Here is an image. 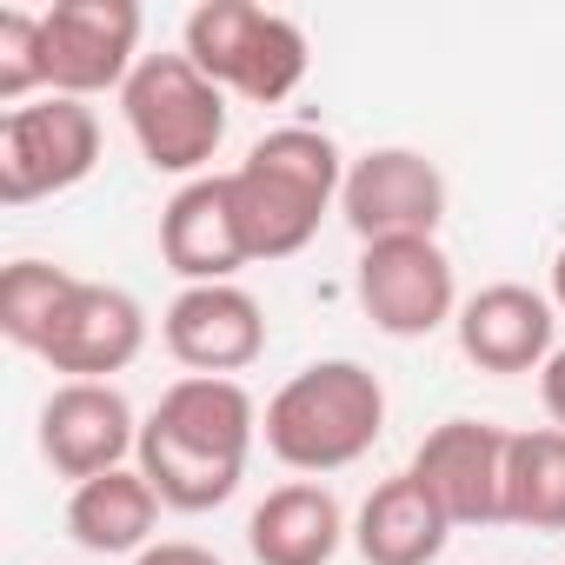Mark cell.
<instances>
[{
    "mask_svg": "<svg viewBox=\"0 0 565 565\" xmlns=\"http://www.w3.org/2000/svg\"><path fill=\"white\" fill-rule=\"evenodd\" d=\"M386 433V386L360 360H313L279 386L259 413V439L294 472H347Z\"/></svg>",
    "mask_w": 565,
    "mask_h": 565,
    "instance_id": "obj_3",
    "label": "cell"
},
{
    "mask_svg": "<svg viewBox=\"0 0 565 565\" xmlns=\"http://www.w3.org/2000/svg\"><path fill=\"white\" fill-rule=\"evenodd\" d=\"M340 220L360 233V246L413 239V233L439 239V220H446V173H439V160H426L419 147H373V153L347 160Z\"/></svg>",
    "mask_w": 565,
    "mask_h": 565,
    "instance_id": "obj_8",
    "label": "cell"
},
{
    "mask_svg": "<svg viewBox=\"0 0 565 565\" xmlns=\"http://www.w3.org/2000/svg\"><path fill=\"white\" fill-rule=\"evenodd\" d=\"M160 259L186 279V287H226L239 266H253L226 173L186 180V186L160 206Z\"/></svg>",
    "mask_w": 565,
    "mask_h": 565,
    "instance_id": "obj_14",
    "label": "cell"
},
{
    "mask_svg": "<svg viewBox=\"0 0 565 565\" xmlns=\"http://www.w3.org/2000/svg\"><path fill=\"white\" fill-rule=\"evenodd\" d=\"M353 294L366 307V320L386 340H426L446 320H459V279L439 239H373L360 246V273Z\"/></svg>",
    "mask_w": 565,
    "mask_h": 565,
    "instance_id": "obj_7",
    "label": "cell"
},
{
    "mask_svg": "<svg viewBox=\"0 0 565 565\" xmlns=\"http://www.w3.org/2000/svg\"><path fill=\"white\" fill-rule=\"evenodd\" d=\"M226 180H233L239 226H246V253L253 259H294L320 233V220L340 206L347 153L320 127H273L266 140L246 147V160Z\"/></svg>",
    "mask_w": 565,
    "mask_h": 565,
    "instance_id": "obj_2",
    "label": "cell"
},
{
    "mask_svg": "<svg viewBox=\"0 0 565 565\" xmlns=\"http://www.w3.org/2000/svg\"><path fill=\"white\" fill-rule=\"evenodd\" d=\"M505 446L512 433L492 419H446L419 439L406 472L439 499L452 525H499L505 519Z\"/></svg>",
    "mask_w": 565,
    "mask_h": 565,
    "instance_id": "obj_11",
    "label": "cell"
},
{
    "mask_svg": "<svg viewBox=\"0 0 565 565\" xmlns=\"http://www.w3.org/2000/svg\"><path fill=\"white\" fill-rule=\"evenodd\" d=\"M100 167V114L87 100H28L0 114V206H34Z\"/></svg>",
    "mask_w": 565,
    "mask_h": 565,
    "instance_id": "obj_6",
    "label": "cell"
},
{
    "mask_svg": "<svg viewBox=\"0 0 565 565\" xmlns=\"http://www.w3.org/2000/svg\"><path fill=\"white\" fill-rule=\"evenodd\" d=\"M552 307L565 313V246H558V259H552Z\"/></svg>",
    "mask_w": 565,
    "mask_h": 565,
    "instance_id": "obj_24",
    "label": "cell"
},
{
    "mask_svg": "<svg viewBox=\"0 0 565 565\" xmlns=\"http://www.w3.org/2000/svg\"><path fill=\"white\" fill-rule=\"evenodd\" d=\"M505 525L565 532V433L532 426L505 446Z\"/></svg>",
    "mask_w": 565,
    "mask_h": 565,
    "instance_id": "obj_19",
    "label": "cell"
},
{
    "mask_svg": "<svg viewBox=\"0 0 565 565\" xmlns=\"http://www.w3.org/2000/svg\"><path fill=\"white\" fill-rule=\"evenodd\" d=\"M134 565H226L213 545H193V539H153Z\"/></svg>",
    "mask_w": 565,
    "mask_h": 565,
    "instance_id": "obj_22",
    "label": "cell"
},
{
    "mask_svg": "<svg viewBox=\"0 0 565 565\" xmlns=\"http://www.w3.org/2000/svg\"><path fill=\"white\" fill-rule=\"evenodd\" d=\"M147 347V307L127 287H100V279H81L67 294V307L47 327L41 360L67 380H114L140 360Z\"/></svg>",
    "mask_w": 565,
    "mask_h": 565,
    "instance_id": "obj_13",
    "label": "cell"
},
{
    "mask_svg": "<svg viewBox=\"0 0 565 565\" xmlns=\"http://www.w3.org/2000/svg\"><path fill=\"white\" fill-rule=\"evenodd\" d=\"M41 87H47V21L28 8H0V107L14 114Z\"/></svg>",
    "mask_w": 565,
    "mask_h": 565,
    "instance_id": "obj_21",
    "label": "cell"
},
{
    "mask_svg": "<svg viewBox=\"0 0 565 565\" xmlns=\"http://www.w3.org/2000/svg\"><path fill=\"white\" fill-rule=\"evenodd\" d=\"M153 525H160V492L147 486L140 466H120V472H100L87 486H74L67 499V532L81 552H100V558H140L153 545Z\"/></svg>",
    "mask_w": 565,
    "mask_h": 565,
    "instance_id": "obj_18",
    "label": "cell"
},
{
    "mask_svg": "<svg viewBox=\"0 0 565 565\" xmlns=\"http://www.w3.org/2000/svg\"><path fill=\"white\" fill-rule=\"evenodd\" d=\"M552 300L545 294H532V287H519V279H499V287H479L472 300H459V320H452V333H459V353L479 366V373H499V380H512V373H545V360L558 353L552 347Z\"/></svg>",
    "mask_w": 565,
    "mask_h": 565,
    "instance_id": "obj_15",
    "label": "cell"
},
{
    "mask_svg": "<svg viewBox=\"0 0 565 565\" xmlns=\"http://www.w3.org/2000/svg\"><path fill=\"white\" fill-rule=\"evenodd\" d=\"M446 539H452V519L413 472L380 479L366 492V505L353 512V552L366 565H433L446 552Z\"/></svg>",
    "mask_w": 565,
    "mask_h": 565,
    "instance_id": "obj_17",
    "label": "cell"
},
{
    "mask_svg": "<svg viewBox=\"0 0 565 565\" xmlns=\"http://www.w3.org/2000/svg\"><path fill=\"white\" fill-rule=\"evenodd\" d=\"M74 287L81 279L67 266H54V259H14L0 273V333H8L21 353H41L47 327H54V313L67 307Z\"/></svg>",
    "mask_w": 565,
    "mask_h": 565,
    "instance_id": "obj_20",
    "label": "cell"
},
{
    "mask_svg": "<svg viewBox=\"0 0 565 565\" xmlns=\"http://www.w3.org/2000/svg\"><path fill=\"white\" fill-rule=\"evenodd\" d=\"M347 539H353V525L320 479L273 486L246 519V552L259 565H333Z\"/></svg>",
    "mask_w": 565,
    "mask_h": 565,
    "instance_id": "obj_16",
    "label": "cell"
},
{
    "mask_svg": "<svg viewBox=\"0 0 565 565\" xmlns=\"http://www.w3.org/2000/svg\"><path fill=\"white\" fill-rule=\"evenodd\" d=\"M127 452H140V419L114 380H67L41 406V459L87 486L100 472H120Z\"/></svg>",
    "mask_w": 565,
    "mask_h": 565,
    "instance_id": "obj_10",
    "label": "cell"
},
{
    "mask_svg": "<svg viewBox=\"0 0 565 565\" xmlns=\"http://www.w3.org/2000/svg\"><path fill=\"white\" fill-rule=\"evenodd\" d=\"M160 340L186 373L233 380L266 353V313L239 279H226V287H180V300L160 320Z\"/></svg>",
    "mask_w": 565,
    "mask_h": 565,
    "instance_id": "obj_12",
    "label": "cell"
},
{
    "mask_svg": "<svg viewBox=\"0 0 565 565\" xmlns=\"http://www.w3.org/2000/svg\"><path fill=\"white\" fill-rule=\"evenodd\" d=\"M47 21V94L94 100L120 94L140 67V8L134 0H54Z\"/></svg>",
    "mask_w": 565,
    "mask_h": 565,
    "instance_id": "obj_9",
    "label": "cell"
},
{
    "mask_svg": "<svg viewBox=\"0 0 565 565\" xmlns=\"http://www.w3.org/2000/svg\"><path fill=\"white\" fill-rule=\"evenodd\" d=\"M180 54L220 94H239L253 107H279L313 67L300 21L253 8V0H206V8H193L186 34H180Z\"/></svg>",
    "mask_w": 565,
    "mask_h": 565,
    "instance_id": "obj_4",
    "label": "cell"
},
{
    "mask_svg": "<svg viewBox=\"0 0 565 565\" xmlns=\"http://www.w3.org/2000/svg\"><path fill=\"white\" fill-rule=\"evenodd\" d=\"M259 439V406L239 380H173L140 419V472L167 512H213L239 492L246 452Z\"/></svg>",
    "mask_w": 565,
    "mask_h": 565,
    "instance_id": "obj_1",
    "label": "cell"
},
{
    "mask_svg": "<svg viewBox=\"0 0 565 565\" xmlns=\"http://www.w3.org/2000/svg\"><path fill=\"white\" fill-rule=\"evenodd\" d=\"M539 399H545V413H552V426L565 433V347L545 360V373H539Z\"/></svg>",
    "mask_w": 565,
    "mask_h": 565,
    "instance_id": "obj_23",
    "label": "cell"
},
{
    "mask_svg": "<svg viewBox=\"0 0 565 565\" xmlns=\"http://www.w3.org/2000/svg\"><path fill=\"white\" fill-rule=\"evenodd\" d=\"M120 114L140 160L173 180H206L226 140V94L186 54H140L134 81L120 87Z\"/></svg>",
    "mask_w": 565,
    "mask_h": 565,
    "instance_id": "obj_5",
    "label": "cell"
}]
</instances>
